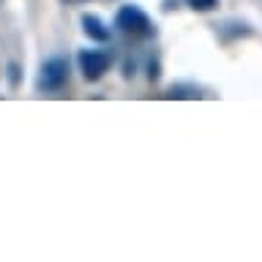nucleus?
Here are the masks:
<instances>
[{
  "mask_svg": "<svg viewBox=\"0 0 262 262\" xmlns=\"http://www.w3.org/2000/svg\"><path fill=\"white\" fill-rule=\"evenodd\" d=\"M69 79V63L63 57H52L41 66V74H38V88L41 90H57L66 85Z\"/></svg>",
  "mask_w": 262,
  "mask_h": 262,
  "instance_id": "obj_2",
  "label": "nucleus"
},
{
  "mask_svg": "<svg viewBox=\"0 0 262 262\" xmlns=\"http://www.w3.org/2000/svg\"><path fill=\"white\" fill-rule=\"evenodd\" d=\"M66 3H82V0H66Z\"/></svg>",
  "mask_w": 262,
  "mask_h": 262,
  "instance_id": "obj_7",
  "label": "nucleus"
},
{
  "mask_svg": "<svg viewBox=\"0 0 262 262\" xmlns=\"http://www.w3.org/2000/svg\"><path fill=\"white\" fill-rule=\"evenodd\" d=\"M167 96L169 98H194V96H200V93H196L194 88H172Z\"/></svg>",
  "mask_w": 262,
  "mask_h": 262,
  "instance_id": "obj_5",
  "label": "nucleus"
},
{
  "mask_svg": "<svg viewBox=\"0 0 262 262\" xmlns=\"http://www.w3.org/2000/svg\"><path fill=\"white\" fill-rule=\"evenodd\" d=\"M115 22H118V28H123L126 33H134V36H153V22L150 16H147L142 8L137 6H123L118 16H115Z\"/></svg>",
  "mask_w": 262,
  "mask_h": 262,
  "instance_id": "obj_1",
  "label": "nucleus"
},
{
  "mask_svg": "<svg viewBox=\"0 0 262 262\" xmlns=\"http://www.w3.org/2000/svg\"><path fill=\"white\" fill-rule=\"evenodd\" d=\"M188 6H191V8H200V11H208V8L216 6V0H188Z\"/></svg>",
  "mask_w": 262,
  "mask_h": 262,
  "instance_id": "obj_6",
  "label": "nucleus"
},
{
  "mask_svg": "<svg viewBox=\"0 0 262 262\" xmlns=\"http://www.w3.org/2000/svg\"><path fill=\"white\" fill-rule=\"evenodd\" d=\"M82 28H85V33L90 38H96V41H106V38H110V28H104V22L98 19V16H93V14L82 16Z\"/></svg>",
  "mask_w": 262,
  "mask_h": 262,
  "instance_id": "obj_4",
  "label": "nucleus"
},
{
  "mask_svg": "<svg viewBox=\"0 0 262 262\" xmlns=\"http://www.w3.org/2000/svg\"><path fill=\"white\" fill-rule=\"evenodd\" d=\"M79 69H82V74H85V79H98L106 69H110V55L106 52H93V49L79 52Z\"/></svg>",
  "mask_w": 262,
  "mask_h": 262,
  "instance_id": "obj_3",
  "label": "nucleus"
}]
</instances>
